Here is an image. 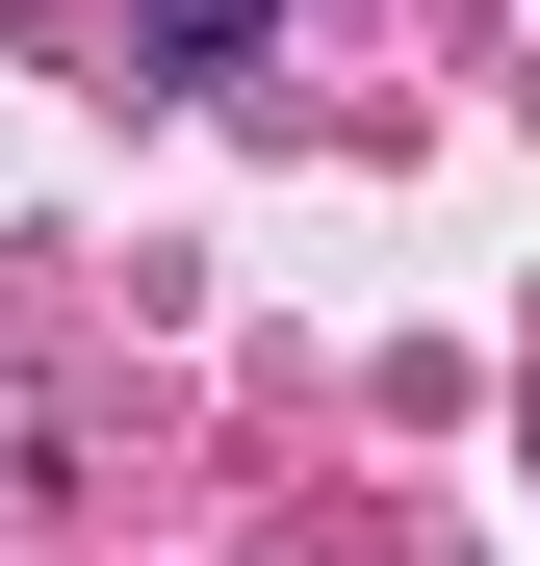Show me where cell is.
I'll return each instance as SVG.
<instances>
[{
  "label": "cell",
  "instance_id": "1",
  "mask_svg": "<svg viewBox=\"0 0 540 566\" xmlns=\"http://www.w3.org/2000/svg\"><path fill=\"white\" fill-rule=\"evenodd\" d=\"M257 52H284V0H155V77H180V104H207V77H257Z\"/></svg>",
  "mask_w": 540,
  "mask_h": 566
}]
</instances>
